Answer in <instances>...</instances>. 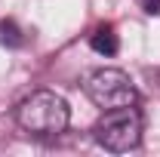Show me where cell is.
I'll return each instance as SVG.
<instances>
[{"instance_id":"obj_1","label":"cell","mask_w":160,"mask_h":157,"mask_svg":"<svg viewBox=\"0 0 160 157\" xmlns=\"http://www.w3.org/2000/svg\"><path fill=\"white\" fill-rule=\"evenodd\" d=\"M16 120L25 133L31 136H59L71 123L68 102L52 89H37L28 99H22L16 108Z\"/></svg>"},{"instance_id":"obj_2","label":"cell","mask_w":160,"mask_h":157,"mask_svg":"<svg viewBox=\"0 0 160 157\" xmlns=\"http://www.w3.org/2000/svg\"><path fill=\"white\" fill-rule=\"evenodd\" d=\"M142 111L136 105H123V108H111L102 111L99 123L92 129V136L105 151L111 154H126L132 148H139L142 142Z\"/></svg>"},{"instance_id":"obj_3","label":"cell","mask_w":160,"mask_h":157,"mask_svg":"<svg viewBox=\"0 0 160 157\" xmlns=\"http://www.w3.org/2000/svg\"><path fill=\"white\" fill-rule=\"evenodd\" d=\"M83 93L102 111H111V108H123V105H136L139 102L136 83L129 80L126 71H120V68H99V71L86 74Z\"/></svg>"},{"instance_id":"obj_4","label":"cell","mask_w":160,"mask_h":157,"mask_svg":"<svg viewBox=\"0 0 160 157\" xmlns=\"http://www.w3.org/2000/svg\"><path fill=\"white\" fill-rule=\"evenodd\" d=\"M89 46L99 53V56H117L120 53V37L117 31H114V25H99L92 34H89Z\"/></svg>"},{"instance_id":"obj_5","label":"cell","mask_w":160,"mask_h":157,"mask_svg":"<svg viewBox=\"0 0 160 157\" xmlns=\"http://www.w3.org/2000/svg\"><path fill=\"white\" fill-rule=\"evenodd\" d=\"M0 43L6 49H22L25 46V31L19 28L16 19H3L0 22Z\"/></svg>"},{"instance_id":"obj_6","label":"cell","mask_w":160,"mask_h":157,"mask_svg":"<svg viewBox=\"0 0 160 157\" xmlns=\"http://www.w3.org/2000/svg\"><path fill=\"white\" fill-rule=\"evenodd\" d=\"M136 3H139V9L145 16H157L160 19V0H136Z\"/></svg>"}]
</instances>
